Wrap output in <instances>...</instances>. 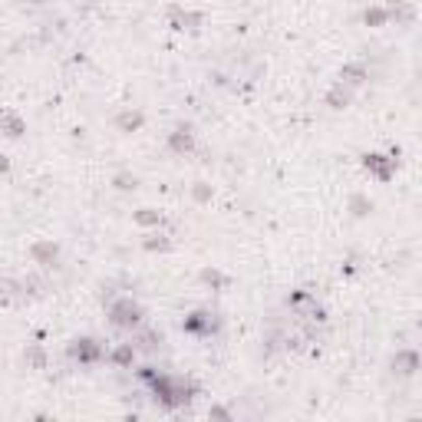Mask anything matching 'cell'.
I'll list each match as a JSON object with an SVG mask.
<instances>
[{
    "mask_svg": "<svg viewBox=\"0 0 422 422\" xmlns=\"http://www.w3.org/2000/svg\"><path fill=\"white\" fill-rule=\"evenodd\" d=\"M132 353H136V350H132V343H129V347H122V350H119V353H116V363H119V366H125V363H132Z\"/></svg>",
    "mask_w": 422,
    "mask_h": 422,
    "instance_id": "5b68a950",
    "label": "cell"
},
{
    "mask_svg": "<svg viewBox=\"0 0 422 422\" xmlns=\"http://www.w3.org/2000/svg\"><path fill=\"white\" fill-rule=\"evenodd\" d=\"M139 350H145V353H152V350H155L159 347V343H162V336L155 333V330H149V333H142V336H139Z\"/></svg>",
    "mask_w": 422,
    "mask_h": 422,
    "instance_id": "3957f363",
    "label": "cell"
},
{
    "mask_svg": "<svg viewBox=\"0 0 422 422\" xmlns=\"http://www.w3.org/2000/svg\"><path fill=\"white\" fill-rule=\"evenodd\" d=\"M112 323L116 327H139L142 323V307L132 304V300H119L112 307Z\"/></svg>",
    "mask_w": 422,
    "mask_h": 422,
    "instance_id": "6da1fadb",
    "label": "cell"
},
{
    "mask_svg": "<svg viewBox=\"0 0 422 422\" xmlns=\"http://www.w3.org/2000/svg\"><path fill=\"white\" fill-rule=\"evenodd\" d=\"M69 356L80 360V363H93V360H99V356H102V350L96 347V340H76L73 347H69Z\"/></svg>",
    "mask_w": 422,
    "mask_h": 422,
    "instance_id": "7a4b0ae2",
    "label": "cell"
},
{
    "mask_svg": "<svg viewBox=\"0 0 422 422\" xmlns=\"http://www.w3.org/2000/svg\"><path fill=\"white\" fill-rule=\"evenodd\" d=\"M396 366H399V373H403V376H409V373L416 370V356H412V353L399 356V360H396Z\"/></svg>",
    "mask_w": 422,
    "mask_h": 422,
    "instance_id": "277c9868",
    "label": "cell"
}]
</instances>
